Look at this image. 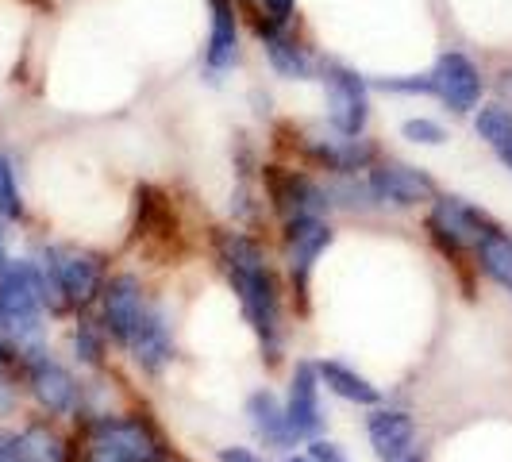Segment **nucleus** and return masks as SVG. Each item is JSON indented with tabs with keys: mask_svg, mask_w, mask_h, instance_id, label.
<instances>
[{
	"mask_svg": "<svg viewBox=\"0 0 512 462\" xmlns=\"http://www.w3.org/2000/svg\"><path fill=\"white\" fill-rule=\"evenodd\" d=\"M212 251L220 258L231 289L239 293V308H243L247 324L255 328L266 359L278 362V351H282V293H278V278L266 266L262 243L251 239L247 231L216 228L212 231Z\"/></svg>",
	"mask_w": 512,
	"mask_h": 462,
	"instance_id": "1",
	"label": "nucleus"
},
{
	"mask_svg": "<svg viewBox=\"0 0 512 462\" xmlns=\"http://www.w3.org/2000/svg\"><path fill=\"white\" fill-rule=\"evenodd\" d=\"M43 266V278L51 289V312H70V308H85L101 297L104 285V266L97 255L89 251H77V247H62L54 243L39 258Z\"/></svg>",
	"mask_w": 512,
	"mask_h": 462,
	"instance_id": "2",
	"label": "nucleus"
},
{
	"mask_svg": "<svg viewBox=\"0 0 512 462\" xmlns=\"http://www.w3.org/2000/svg\"><path fill=\"white\" fill-rule=\"evenodd\" d=\"M320 89H324V116L339 135H366L370 124V81L347 66L343 58H320Z\"/></svg>",
	"mask_w": 512,
	"mask_h": 462,
	"instance_id": "3",
	"label": "nucleus"
},
{
	"mask_svg": "<svg viewBox=\"0 0 512 462\" xmlns=\"http://www.w3.org/2000/svg\"><path fill=\"white\" fill-rule=\"evenodd\" d=\"M247 24H251L255 43L262 47L266 66L282 77V81H316V74H320V58L297 39L293 27L266 20L255 4H247Z\"/></svg>",
	"mask_w": 512,
	"mask_h": 462,
	"instance_id": "4",
	"label": "nucleus"
},
{
	"mask_svg": "<svg viewBox=\"0 0 512 462\" xmlns=\"http://www.w3.org/2000/svg\"><path fill=\"white\" fill-rule=\"evenodd\" d=\"M489 228H497V220L486 208L470 205L466 197H455V193H436L432 212H428V231L451 258H459L462 251H474V243Z\"/></svg>",
	"mask_w": 512,
	"mask_h": 462,
	"instance_id": "5",
	"label": "nucleus"
},
{
	"mask_svg": "<svg viewBox=\"0 0 512 462\" xmlns=\"http://www.w3.org/2000/svg\"><path fill=\"white\" fill-rule=\"evenodd\" d=\"M366 185H370V193H374L378 205H393V208L432 205L439 193L436 178L428 170L409 166V162H397V158H378L366 170Z\"/></svg>",
	"mask_w": 512,
	"mask_h": 462,
	"instance_id": "6",
	"label": "nucleus"
},
{
	"mask_svg": "<svg viewBox=\"0 0 512 462\" xmlns=\"http://www.w3.org/2000/svg\"><path fill=\"white\" fill-rule=\"evenodd\" d=\"M266 181V197L270 208L289 220V216H324L332 212V197H328V181H316L305 170H285V166H266L262 170Z\"/></svg>",
	"mask_w": 512,
	"mask_h": 462,
	"instance_id": "7",
	"label": "nucleus"
},
{
	"mask_svg": "<svg viewBox=\"0 0 512 462\" xmlns=\"http://www.w3.org/2000/svg\"><path fill=\"white\" fill-rule=\"evenodd\" d=\"M428 74H432V85H436V101H443L459 116H470L486 97V74L466 51H455V47L439 51L436 66Z\"/></svg>",
	"mask_w": 512,
	"mask_h": 462,
	"instance_id": "8",
	"label": "nucleus"
},
{
	"mask_svg": "<svg viewBox=\"0 0 512 462\" xmlns=\"http://www.w3.org/2000/svg\"><path fill=\"white\" fill-rule=\"evenodd\" d=\"M335 231L324 216H289L285 220V262H289V278L297 297L308 293V278H312V266L316 258L332 247Z\"/></svg>",
	"mask_w": 512,
	"mask_h": 462,
	"instance_id": "9",
	"label": "nucleus"
},
{
	"mask_svg": "<svg viewBox=\"0 0 512 462\" xmlns=\"http://www.w3.org/2000/svg\"><path fill=\"white\" fill-rule=\"evenodd\" d=\"M208 4V39H205V74L216 81L220 74L235 70L243 54V12L239 0H205Z\"/></svg>",
	"mask_w": 512,
	"mask_h": 462,
	"instance_id": "10",
	"label": "nucleus"
},
{
	"mask_svg": "<svg viewBox=\"0 0 512 462\" xmlns=\"http://www.w3.org/2000/svg\"><path fill=\"white\" fill-rule=\"evenodd\" d=\"M301 151H305V158L316 170H324V174H332V178L366 174V170L382 158L378 147H374L366 135H339V131H332V139H328V135H324V139H308Z\"/></svg>",
	"mask_w": 512,
	"mask_h": 462,
	"instance_id": "11",
	"label": "nucleus"
},
{
	"mask_svg": "<svg viewBox=\"0 0 512 462\" xmlns=\"http://www.w3.org/2000/svg\"><path fill=\"white\" fill-rule=\"evenodd\" d=\"M147 297L143 285L135 274H116L101 285V328L108 332V339H116L120 347H128L131 332L139 328L143 312H147Z\"/></svg>",
	"mask_w": 512,
	"mask_h": 462,
	"instance_id": "12",
	"label": "nucleus"
},
{
	"mask_svg": "<svg viewBox=\"0 0 512 462\" xmlns=\"http://www.w3.org/2000/svg\"><path fill=\"white\" fill-rule=\"evenodd\" d=\"M24 374H27V389H31V397L39 401L43 412L66 416V412L81 409V385H77L74 374H70L62 362H54L51 355L27 359Z\"/></svg>",
	"mask_w": 512,
	"mask_h": 462,
	"instance_id": "13",
	"label": "nucleus"
},
{
	"mask_svg": "<svg viewBox=\"0 0 512 462\" xmlns=\"http://www.w3.org/2000/svg\"><path fill=\"white\" fill-rule=\"evenodd\" d=\"M285 420L289 432L297 439H312L324 428V409H320V374L316 362L301 359L293 366V382H289V397H285Z\"/></svg>",
	"mask_w": 512,
	"mask_h": 462,
	"instance_id": "14",
	"label": "nucleus"
},
{
	"mask_svg": "<svg viewBox=\"0 0 512 462\" xmlns=\"http://www.w3.org/2000/svg\"><path fill=\"white\" fill-rule=\"evenodd\" d=\"M128 351L139 370L147 374H162L170 362H174V335H170V320H166V308L147 305L139 328L131 332Z\"/></svg>",
	"mask_w": 512,
	"mask_h": 462,
	"instance_id": "15",
	"label": "nucleus"
},
{
	"mask_svg": "<svg viewBox=\"0 0 512 462\" xmlns=\"http://www.w3.org/2000/svg\"><path fill=\"white\" fill-rule=\"evenodd\" d=\"M366 436L374 443V455L382 462H401L405 455H412L416 443V424L409 412L401 409H378L366 420Z\"/></svg>",
	"mask_w": 512,
	"mask_h": 462,
	"instance_id": "16",
	"label": "nucleus"
},
{
	"mask_svg": "<svg viewBox=\"0 0 512 462\" xmlns=\"http://www.w3.org/2000/svg\"><path fill=\"white\" fill-rule=\"evenodd\" d=\"M316 374H320V385H328L335 397H343V401H351V405H378L382 401V389L370 382L366 374L359 370H351L347 362L339 359H324L316 362Z\"/></svg>",
	"mask_w": 512,
	"mask_h": 462,
	"instance_id": "17",
	"label": "nucleus"
},
{
	"mask_svg": "<svg viewBox=\"0 0 512 462\" xmlns=\"http://www.w3.org/2000/svg\"><path fill=\"white\" fill-rule=\"evenodd\" d=\"M470 116H474L478 139L497 154V162H501L505 170H512V108L509 104H501V101L478 104Z\"/></svg>",
	"mask_w": 512,
	"mask_h": 462,
	"instance_id": "18",
	"label": "nucleus"
},
{
	"mask_svg": "<svg viewBox=\"0 0 512 462\" xmlns=\"http://www.w3.org/2000/svg\"><path fill=\"white\" fill-rule=\"evenodd\" d=\"M247 416H251V428H255L270 447H293V443H297V436L289 432V420H285V405L270 389H255V393L247 397Z\"/></svg>",
	"mask_w": 512,
	"mask_h": 462,
	"instance_id": "19",
	"label": "nucleus"
},
{
	"mask_svg": "<svg viewBox=\"0 0 512 462\" xmlns=\"http://www.w3.org/2000/svg\"><path fill=\"white\" fill-rule=\"evenodd\" d=\"M474 262L486 274L489 282H497L501 289L512 293V235L501 224L489 228L478 243H474Z\"/></svg>",
	"mask_w": 512,
	"mask_h": 462,
	"instance_id": "20",
	"label": "nucleus"
},
{
	"mask_svg": "<svg viewBox=\"0 0 512 462\" xmlns=\"http://www.w3.org/2000/svg\"><path fill=\"white\" fill-rule=\"evenodd\" d=\"M20 462H66V439L51 424H27L16 432Z\"/></svg>",
	"mask_w": 512,
	"mask_h": 462,
	"instance_id": "21",
	"label": "nucleus"
},
{
	"mask_svg": "<svg viewBox=\"0 0 512 462\" xmlns=\"http://www.w3.org/2000/svg\"><path fill=\"white\" fill-rule=\"evenodd\" d=\"M0 220L4 224L24 220V193H20V178H16V162L4 147H0Z\"/></svg>",
	"mask_w": 512,
	"mask_h": 462,
	"instance_id": "22",
	"label": "nucleus"
},
{
	"mask_svg": "<svg viewBox=\"0 0 512 462\" xmlns=\"http://www.w3.org/2000/svg\"><path fill=\"white\" fill-rule=\"evenodd\" d=\"M74 351L85 366H101L104 351H108V332H104L97 320H81L74 332Z\"/></svg>",
	"mask_w": 512,
	"mask_h": 462,
	"instance_id": "23",
	"label": "nucleus"
},
{
	"mask_svg": "<svg viewBox=\"0 0 512 462\" xmlns=\"http://www.w3.org/2000/svg\"><path fill=\"white\" fill-rule=\"evenodd\" d=\"M370 89H382V93H393V97H436V85H432V74H389V77H374Z\"/></svg>",
	"mask_w": 512,
	"mask_h": 462,
	"instance_id": "24",
	"label": "nucleus"
},
{
	"mask_svg": "<svg viewBox=\"0 0 512 462\" xmlns=\"http://www.w3.org/2000/svg\"><path fill=\"white\" fill-rule=\"evenodd\" d=\"M401 139H409L412 147H443L447 128L432 116H409V120H401Z\"/></svg>",
	"mask_w": 512,
	"mask_h": 462,
	"instance_id": "25",
	"label": "nucleus"
},
{
	"mask_svg": "<svg viewBox=\"0 0 512 462\" xmlns=\"http://www.w3.org/2000/svg\"><path fill=\"white\" fill-rule=\"evenodd\" d=\"M258 12L274 24H289L293 27V16H297V0H251Z\"/></svg>",
	"mask_w": 512,
	"mask_h": 462,
	"instance_id": "26",
	"label": "nucleus"
},
{
	"mask_svg": "<svg viewBox=\"0 0 512 462\" xmlns=\"http://www.w3.org/2000/svg\"><path fill=\"white\" fill-rule=\"evenodd\" d=\"M308 455L316 462H351L347 451H343L339 443H328V439H312V443H308Z\"/></svg>",
	"mask_w": 512,
	"mask_h": 462,
	"instance_id": "27",
	"label": "nucleus"
},
{
	"mask_svg": "<svg viewBox=\"0 0 512 462\" xmlns=\"http://www.w3.org/2000/svg\"><path fill=\"white\" fill-rule=\"evenodd\" d=\"M0 462H20V443L12 428H0Z\"/></svg>",
	"mask_w": 512,
	"mask_h": 462,
	"instance_id": "28",
	"label": "nucleus"
},
{
	"mask_svg": "<svg viewBox=\"0 0 512 462\" xmlns=\"http://www.w3.org/2000/svg\"><path fill=\"white\" fill-rule=\"evenodd\" d=\"M216 459L220 462H266V459H258L251 447H220Z\"/></svg>",
	"mask_w": 512,
	"mask_h": 462,
	"instance_id": "29",
	"label": "nucleus"
},
{
	"mask_svg": "<svg viewBox=\"0 0 512 462\" xmlns=\"http://www.w3.org/2000/svg\"><path fill=\"white\" fill-rule=\"evenodd\" d=\"M8 224H4V220H0V274H4V266H8V262H12V251H8Z\"/></svg>",
	"mask_w": 512,
	"mask_h": 462,
	"instance_id": "30",
	"label": "nucleus"
},
{
	"mask_svg": "<svg viewBox=\"0 0 512 462\" xmlns=\"http://www.w3.org/2000/svg\"><path fill=\"white\" fill-rule=\"evenodd\" d=\"M285 462H316V459H312V455H305V459H301V455H297V459H285Z\"/></svg>",
	"mask_w": 512,
	"mask_h": 462,
	"instance_id": "31",
	"label": "nucleus"
},
{
	"mask_svg": "<svg viewBox=\"0 0 512 462\" xmlns=\"http://www.w3.org/2000/svg\"><path fill=\"white\" fill-rule=\"evenodd\" d=\"M401 462H420V459H416V455H405V459H401Z\"/></svg>",
	"mask_w": 512,
	"mask_h": 462,
	"instance_id": "32",
	"label": "nucleus"
},
{
	"mask_svg": "<svg viewBox=\"0 0 512 462\" xmlns=\"http://www.w3.org/2000/svg\"><path fill=\"white\" fill-rule=\"evenodd\" d=\"M239 4H251V0H239Z\"/></svg>",
	"mask_w": 512,
	"mask_h": 462,
	"instance_id": "33",
	"label": "nucleus"
}]
</instances>
